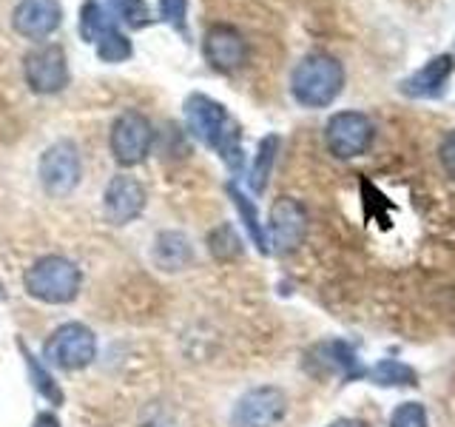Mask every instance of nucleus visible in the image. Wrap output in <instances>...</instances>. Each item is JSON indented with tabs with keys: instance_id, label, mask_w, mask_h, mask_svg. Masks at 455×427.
Listing matches in <instances>:
<instances>
[{
	"instance_id": "obj_29",
	"label": "nucleus",
	"mask_w": 455,
	"mask_h": 427,
	"mask_svg": "<svg viewBox=\"0 0 455 427\" xmlns=\"http://www.w3.org/2000/svg\"><path fill=\"white\" fill-rule=\"evenodd\" d=\"M327 427H370V424L362 422V419H336V422H331Z\"/></svg>"
},
{
	"instance_id": "obj_7",
	"label": "nucleus",
	"mask_w": 455,
	"mask_h": 427,
	"mask_svg": "<svg viewBox=\"0 0 455 427\" xmlns=\"http://www.w3.org/2000/svg\"><path fill=\"white\" fill-rule=\"evenodd\" d=\"M154 142V128L140 111H123L111 125V154L120 165H137L146 160Z\"/></svg>"
},
{
	"instance_id": "obj_23",
	"label": "nucleus",
	"mask_w": 455,
	"mask_h": 427,
	"mask_svg": "<svg viewBox=\"0 0 455 427\" xmlns=\"http://www.w3.org/2000/svg\"><path fill=\"white\" fill-rule=\"evenodd\" d=\"M114 20L125 23L128 28H140L148 23V6L146 0H106Z\"/></svg>"
},
{
	"instance_id": "obj_12",
	"label": "nucleus",
	"mask_w": 455,
	"mask_h": 427,
	"mask_svg": "<svg viewBox=\"0 0 455 427\" xmlns=\"http://www.w3.org/2000/svg\"><path fill=\"white\" fill-rule=\"evenodd\" d=\"M63 23V6L60 0H20L12 12L14 32L28 40H43L57 32Z\"/></svg>"
},
{
	"instance_id": "obj_21",
	"label": "nucleus",
	"mask_w": 455,
	"mask_h": 427,
	"mask_svg": "<svg viewBox=\"0 0 455 427\" xmlns=\"http://www.w3.org/2000/svg\"><path fill=\"white\" fill-rule=\"evenodd\" d=\"M108 26H111V18L106 14V9L100 6L97 0H85L83 9H80V37L94 43Z\"/></svg>"
},
{
	"instance_id": "obj_28",
	"label": "nucleus",
	"mask_w": 455,
	"mask_h": 427,
	"mask_svg": "<svg viewBox=\"0 0 455 427\" xmlns=\"http://www.w3.org/2000/svg\"><path fill=\"white\" fill-rule=\"evenodd\" d=\"M32 427H60V422H57L54 413H37V419Z\"/></svg>"
},
{
	"instance_id": "obj_24",
	"label": "nucleus",
	"mask_w": 455,
	"mask_h": 427,
	"mask_svg": "<svg viewBox=\"0 0 455 427\" xmlns=\"http://www.w3.org/2000/svg\"><path fill=\"white\" fill-rule=\"evenodd\" d=\"M23 356H26L28 376H32V382H35V388L40 391V396H43V399H49L52 405H63V391L57 388V382L46 374V367H43L32 353H26V350H23Z\"/></svg>"
},
{
	"instance_id": "obj_9",
	"label": "nucleus",
	"mask_w": 455,
	"mask_h": 427,
	"mask_svg": "<svg viewBox=\"0 0 455 427\" xmlns=\"http://www.w3.org/2000/svg\"><path fill=\"white\" fill-rule=\"evenodd\" d=\"M23 71H26L28 89L35 94H57L68 85L66 52L57 46V43H49V46L28 52L23 60Z\"/></svg>"
},
{
	"instance_id": "obj_11",
	"label": "nucleus",
	"mask_w": 455,
	"mask_h": 427,
	"mask_svg": "<svg viewBox=\"0 0 455 427\" xmlns=\"http://www.w3.org/2000/svg\"><path fill=\"white\" fill-rule=\"evenodd\" d=\"M203 54L213 71L231 75V71L245 66L248 43L242 37L239 28L228 26V23H213L203 37Z\"/></svg>"
},
{
	"instance_id": "obj_6",
	"label": "nucleus",
	"mask_w": 455,
	"mask_h": 427,
	"mask_svg": "<svg viewBox=\"0 0 455 427\" xmlns=\"http://www.w3.org/2000/svg\"><path fill=\"white\" fill-rule=\"evenodd\" d=\"M37 174H40L43 189L54 197H66L75 191L80 182V154L75 142H68V140L52 142L40 157Z\"/></svg>"
},
{
	"instance_id": "obj_16",
	"label": "nucleus",
	"mask_w": 455,
	"mask_h": 427,
	"mask_svg": "<svg viewBox=\"0 0 455 427\" xmlns=\"http://www.w3.org/2000/svg\"><path fill=\"white\" fill-rule=\"evenodd\" d=\"M310 362H319V365H327L333 370V374H341L345 379H353V376H362V367H359V359L353 356V350L345 345V342H322L310 350Z\"/></svg>"
},
{
	"instance_id": "obj_27",
	"label": "nucleus",
	"mask_w": 455,
	"mask_h": 427,
	"mask_svg": "<svg viewBox=\"0 0 455 427\" xmlns=\"http://www.w3.org/2000/svg\"><path fill=\"white\" fill-rule=\"evenodd\" d=\"M438 160H441V168L447 171V177L455 180V128L452 132L441 140V146H438Z\"/></svg>"
},
{
	"instance_id": "obj_20",
	"label": "nucleus",
	"mask_w": 455,
	"mask_h": 427,
	"mask_svg": "<svg viewBox=\"0 0 455 427\" xmlns=\"http://www.w3.org/2000/svg\"><path fill=\"white\" fill-rule=\"evenodd\" d=\"M94 49H97V57H100L103 63H123V60H128V57H132V52H134V49H132V40H128L114 23L94 40Z\"/></svg>"
},
{
	"instance_id": "obj_26",
	"label": "nucleus",
	"mask_w": 455,
	"mask_h": 427,
	"mask_svg": "<svg viewBox=\"0 0 455 427\" xmlns=\"http://www.w3.org/2000/svg\"><path fill=\"white\" fill-rule=\"evenodd\" d=\"M160 14L171 28H177L180 35H188V26H185L188 0H160Z\"/></svg>"
},
{
	"instance_id": "obj_13",
	"label": "nucleus",
	"mask_w": 455,
	"mask_h": 427,
	"mask_svg": "<svg viewBox=\"0 0 455 427\" xmlns=\"http://www.w3.org/2000/svg\"><path fill=\"white\" fill-rule=\"evenodd\" d=\"M455 71V57L452 54H435L430 57L421 68L412 71L410 77H404L398 83V92L410 100H433L441 97V92L447 89V83Z\"/></svg>"
},
{
	"instance_id": "obj_8",
	"label": "nucleus",
	"mask_w": 455,
	"mask_h": 427,
	"mask_svg": "<svg viewBox=\"0 0 455 427\" xmlns=\"http://www.w3.org/2000/svg\"><path fill=\"white\" fill-rule=\"evenodd\" d=\"M288 413V396L274 384L253 388L234 405L231 424L234 427H274Z\"/></svg>"
},
{
	"instance_id": "obj_15",
	"label": "nucleus",
	"mask_w": 455,
	"mask_h": 427,
	"mask_svg": "<svg viewBox=\"0 0 455 427\" xmlns=\"http://www.w3.org/2000/svg\"><path fill=\"white\" fill-rule=\"evenodd\" d=\"M191 256H194L191 242L180 231H165L154 242V262L163 270H182L191 262Z\"/></svg>"
},
{
	"instance_id": "obj_14",
	"label": "nucleus",
	"mask_w": 455,
	"mask_h": 427,
	"mask_svg": "<svg viewBox=\"0 0 455 427\" xmlns=\"http://www.w3.org/2000/svg\"><path fill=\"white\" fill-rule=\"evenodd\" d=\"M103 208H106L108 222L128 225L132 220L140 217L142 208H146V189H142L140 180L128 177V174H117L106 189Z\"/></svg>"
},
{
	"instance_id": "obj_1",
	"label": "nucleus",
	"mask_w": 455,
	"mask_h": 427,
	"mask_svg": "<svg viewBox=\"0 0 455 427\" xmlns=\"http://www.w3.org/2000/svg\"><path fill=\"white\" fill-rule=\"evenodd\" d=\"M185 123H188V132L203 146L217 151L222 163L236 174L242 163H245V157H242V132L220 100L208 94H191L185 100Z\"/></svg>"
},
{
	"instance_id": "obj_25",
	"label": "nucleus",
	"mask_w": 455,
	"mask_h": 427,
	"mask_svg": "<svg viewBox=\"0 0 455 427\" xmlns=\"http://www.w3.org/2000/svg\"><path fill=\"white\" fill-rule=\"evenodd\" d=\"M390 427H427V410L419 402H404L393 410Z\"/></svg>"
},
{
	"instance_id": "obj_4",
	"label": "nucleus",
	"mask_w": 455,
	"mask_h": 427,
	"mask_svg": "<svg viewBox=\"0 0 455 427\" xmlns=\"http://www.w3.org/2000/svg\"><path fill=\"white\" fill-rule=\"evenodd\" d=\"M376 125L364 111H336L324 125V142L336 160H353L370 151Z\"/></svg>"
},
{
	"instance_id": "obj_2",
	"label": "nucleus",
	"mask_w": 455,
	"mask_h": 427,
	"mask_svg": "<svg viewBox=\"0 0 455 427\" xmlns=\"http://www.w3.org/2000/svg\"><path fill=\"white\" fill-rule=\"evenodd\" d=\"M345 89V66L333 54L313 52L296 63L291 75V94L305 109L333 106Z\"/></svg>"
},
{
	"instance_id": "obj_10",
	"label": "nucleus",
	"mask_w": 455,
	"mask_h": 427,
	"mask_svg": "<svg viewBox=\"0 0 455 427\" xmlns=\"http://www.w3.org/2000/svg\"><path fill=\"white\" fill-rule=\"evenodd\" d=\"M307 208L293 197H279L274 205H270V246L279 254H291L305 242L307 237Z\"/></svg>"
},
{
	"instance_id": "obj_3",
	"label": "nucleus",
	"mask_w": 455,
	"mask_h": 427,
	"mask_svg": "<svg viewBox=\"0 0 455 427\" xmlns=\"http://www.w3.org/2000/svg\"><path fill=\"white\" fill-rule=\"evenodd\" d=\"M26 291L40 302L63 305L71 302L80 291V270L63 256H43L26 274Z\"/></svg>"
},
{
	"instance_id": "obj_22",
	"label": "nucleus",
	"mask_w": 455,
	"mask_h": 427,
	"mask_svg": "<svg viewBox=\"0 0 455 427\" xmlns=\"http://www.w3.org/2000/svg\"><path fill=\"white\" fill-rule=\"evenodd\" d=\"M208 248L217 260H234V256L242 254V239L234 231V225L222 222L220 228H213V231L208 234Z\"/></svg>"
},
{
	"instance_id": "obj_18",
	"label": "nucleus",
	"mask_w": 455,
	"mask_h": 427,
	"mask_svg": "<svg viewBox=\"0 0 455 427\" xmlns=\"http://www.w3.org/2000/svg\"><path fill=\"white\" fill-rule=\"evenodd\" d=\"M276 154H279V137H276V134L262 137V140H259V149H256L253 168H251V191H253V194H262V191H265L270 171H274Z\"/></svg>"
},
{
	"instance_id": "obj_19",
	"label": "nucleus",
	"mask_w": 455,
	"mask_h": 427,
	"mask_svg": "<svg viewBox=\"0 0 455 427\" xmlns=\"http://www.w3.org/2000/svg\"><path fill=\"white\" fill-rule=\"evenodd\" d=\"M370 379H373V384H381V388H416L419 384L416 370L395 359H381L379 365H373Z\"/></svg>"
},
{
	"instance_id": "obj_5",
	"label": "nucleus",
	"mask_w": 455,
	"mask_h": 427,
	"mask_svg": "<svg viewBox=\"0 0 455 427\" xmlns=\"http://www.w3.org/2000/svg\"><path fill=\"white\" fill-rule=\"evenodd\" d=\"M97 356V339L92 334V327H85L80 322H68L63 327H57L54 336L46 342V359L63 370H80L85 365H92Z\"/></svg>"
},
{
	"instance_id": "obj_17",
	"label": "nucleus",
	"mask_w": 455,
	"mask_h": 427,
	"mask_svg": "<svg viewBox=\"0 0 455 427\" xmlns=\"http://www.w3.org/2000/svg\"><path fill=\"white\" fill-rule=\"evenodd\" d=\"M228 194H231L234 205H236V211H239L242 225L248 228V234H251V239H253V246L259 248L262 254H270V237L265 234V225H262V220H259V211H256L253 199H251L248 194H242L234 182L228 185Z\"/></svg>"
}]
</instances>
